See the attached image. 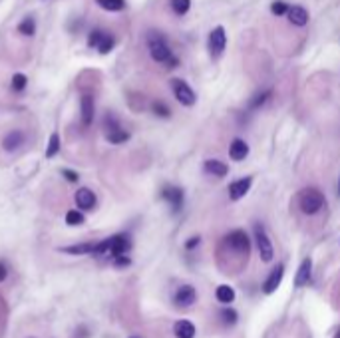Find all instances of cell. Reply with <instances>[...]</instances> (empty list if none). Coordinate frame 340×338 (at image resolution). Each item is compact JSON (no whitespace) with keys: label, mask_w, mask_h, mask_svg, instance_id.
<instances>
[{"label":"cell","mask_w":340,"mask_h":338,"mask_svg":"<svg viewBox=\"0 0 340 338\" xmlns=\"http://www.w3.org/2000/svg\"><path fill=\"white\" fill-rule=\"evenodd\" d=\"M148 48H150V54H152V58H154L156 62L166 64L168 68H175V66H177V58L173 56L168 40H166L160 32L152 30V32L148 34Z\"/></svg>","instance_id":"obj_1"},{"label":"cell","mask_w":340,"mask_h":338,"mask_svg":"<svg viewBox=\"0 0 340 338\" xmlns=\"http://www.w3.org/2000/svg\"><path fill=\"white\" fill-rule=\"evenodd\" d=\"M325 203H327L325 195L319 189H315V187H309V189L301 191V195H299V205H301L303 213H307V215L319 213L325 207Z\"/></svg>","instance_id":"obj_2"},{"label":"cell","mask_w":340,"mask_h":338,"mask_svg":"<svg viewBox=\"0 0 340 338\" xmlns=\"http://www.w3.org/2000/svg\"><path fill=\"white\" fill-rule=\"evenodd\" d=\"M225 243L237 253V255H241L245 261H247V257H249V251H251V241H249V237H247V233L245 231H241V229H235V231H231L227 237H225Z\"/></svg>","instance_id":"obj_3"},{"label":"cell","mask_w":340,"mask_h":338,"mask_svg":"<svg viewBox=\"0 0 340 338\" xmlns=\"http://www.w3.org/2000/svg\"><path fill=\"white\" fill-rule=\"evenodd\" d=\"M255 241H257V249H259V255L265 263H271L273 257H275V249H273V243L265 231V227L261 223L255 225Z\"/></svg>","instance_id":"obj_4"},{"label":"cell","mask_w":340,"mask_h":338,"mask_svg":"<svg viewBox=\"0 0 340 338\" xmlns=\"http://www.w3.org/2000/svg\"><path fill=\"white\" fill-rule=\"evenodd\" d=\"M171 90H173V96L177 98V102H179L181 106H187V108L195 106L197 96H195V92L191 90V86H189L187 82L175 78V80H171Z\"/></svg>","instance_id":"obj_5"},{"label":"cell","mask_w":340,"mask_h":338,"mask_svg":"<svg viewBox=\"0 0 340 338\" xmlns=\"http://www.w3.org/2000/svg\"><path fill=\"white\" fill-rule=\"evenodd\" d=\"M225 46H227V34H225V28L223 26H217L211 30L209 34V52L213 58H219L223 52H225Z\"/></svg>","instance_id":"obj_6"},{"label":"cell","mask_w":340,"mask_h":338,"mask_svg":"<svg viewBox=\"0 0 340 338\" xmlns=\"http://www.w3.org/2000/svg\"><path fill=\"white\" fill-rule=\"evenodd\" d=\"M26 140H28V136H26L24 130H12L2 138V150L8 152V154H14L22 146H26Z\"/></svg>","instance_id":"obj_7"},{"label":"cell","mask_w":340,"mask_h":338,"mask_svg":"<svg viewBox=\"0 0 340 338\" xmlns=\"http://www.w3.org/2000/svg\"><path fill=\"white\" fill-rule=\"evenodd\" d=\"M94 116H96V102H94V96L84 94L82 100H80V118H82V126H84V128H90V126L94 124Z\"/></svg>","instance_id":"obj_8"},{"label":"cell","mask_w":340,"mask_h":338,"mask_svg":"<svg viewBox=\"0 0 340 338\" xmlns=\"http://www.w3.org/2000/svg\"><path fill=\"white\" fill-rule=\"evenodd\" d=\"M74 201H76V205H78L80 211H92L96 207V203H98V197H96V193L92 189L80 187L76 191V195H74Z\"/></svg>","instance_id":"obj_9"},{"label":"cell","mask_w":340,"mask_h":338,"mask_svg":"<svg viewBox=\"0 0 340 338\" xmlns=\"http://www.w3.org/2000/svg\"><path fill=\"white\" fill-rule=\"evenodd\" d=\"M110 241V257L112 259H116V257H120V255H126L130 249H132V241H130V237L128 235H114V237H110L108 239Z\"/></svg>","instance_id":"obj_10"},{"label":"cell","mask_w":340,"mask_h":338,"mask_svg":"<svg viewBox=\"0 0 340 338\" xmlns=\"http://www.w3.org/2000/svg\"><path fill=\"white\" fill-rule=\"evenodd\" d=\"M173 301H175V305H177V307L187 309V307L195 305V301H197V291H195L191 285H181V287L177 289V293H175Z\"/></svg>","instance_id":"obj_11"},{"label":"cell","mask_w":340,"mask_h":338,"mask_svg":"<svg viewBox=\"0 0 340 338\" xmlns=\"http://www.w3.org/2000/svg\"><path fill=\"white\" fill-rule=\"evenodd\" d=\"M283 277H285V265H283V263H279V265L271 271V275L267 277V281L263 283V293H265V295H273V293L279 289V285H281Z\"/></svg>","instance_id":"obj_12"},{"label":"cell","mask_w":340,"mask_h":338,"mask_svg":"<svg viewBox=\"0 0 340 338\" xmlns=\"http://www.w3.org/2000/svg\"><path fill=\"white\" fill-rule=\"evenodd\" d=\"M162 197L170 203L171 211L177 213L181 207H183V189L179 187H173V185H168L164 191H162Z\"/></svg>","instance_id":"obj_13"},{"label":"cell","mask_w":340,"mask_h":338,"mask_svg":"<svg viewBox=\"0 0 340 338\" xmlns=\"http://www.w3.org/2000/svg\"><path fill=\"white\" fill-rule=\"evenodd\" d=\"M251 185H253V177H243V179H237V181H233V183L229 185V197H231L233 201H239V199H243V197L249 193Z\"/></svg>","instance_id":"obj_14"},{"label":"cell","mask_w":340,"mask_h":338,"mask_svg":"<svg viewBox=\"0 0 340 338\" xmlns=\"http://www.w3.org/2000/svg\"><path fill=\"white\" fill-rule=\"evenodd\" d=\"M311 277H313V261L311 259H305L299 267V273L295 277V287H307L311 283Z\"/></svg>","instance_id":"obj_15"},{"label":"cell","mask_w":340,"mask_h":338,"mask_svg":"<svg viewBox=\"0 0 340 338\" xmlns=\"http://www.w3.org/2000/svg\"><path fill=\"white\" fill-rule=\"evenodd\" d=\"M249 156V146H247V142H243V140H233L231 142V146H229V158L233 160V162H243L245 158Z\"/></svg>","instance_id":"obj_16"},{"label":"cell","mask_w":340,"mask_h":338,"mask_svg":"<svg viewBox=\"0 0 340 338\" xmlns=\"http://www.w3.org/2000/svg\"><path fill=\"white\" fill-rule=\"evenodd\" d=\"M287 18H289V22L295 24V26H307V24H309V12H307L303 6H289Z\"/></svg>","instance_id":"obj_17"},{"label":"cell","mask_w":340,"mask_h":338,"mask_svg":"<svg viewBox=\"0 0 340 338\" xmlns=\"http://www.w3.org/2000/svg\"><path fill=\"white\" fill-rule=\"evenodd\" d=\"M173 333L177 338H193L195 337V325L191 321H177L173 327Z\"/></svg>","instance_id":"obj_18"},{"label":"cell","mask_w":340,"mask_h":338,"mask_svg":"<svg viewBox=\"0 0 340 338\" xmlns=\"http://www.w3.org/2000/svg\"><path fill=\"white\" fill-rule=\"evenodd\" d=\"M205 171L211 173L213 177H225L229 173V168L219 160H207L205 162Z\"/></svg>","instance_id":"obj_19"},{"label":"cell","mask_w":340,"mask_h":338,"mask_svg":"<svg viewBox=\"0 0 340 338\" xmlns=\"http://www.w3.org/2000/svg\"><path fill=\"white\" fill-rule=\"evenodd\" d=\"M215 297H217V301H219V303L229 305V303H233V301H235V291H233V287H229V285H221V287H217Z\"/></svg>","instance_id":"obj_20"},{"label":"cell","mask_w":340,"mask_h":338,"mask_svg":"<svg viewBox=\"0 0 340 338\" xmlns=\"http://www.w3.org/2000/svg\"><path fill=\"white\" fill-rule=\"evenodd\" d=\"M18 32H20L22 36H26V38H32V36L36 34V20H34L32 16H26V18L18 24Z\"/></svg>","instance_id":"obj_21"},{"label":"cell","mask_w":340,"mask_h":338,"mask_svg":"<svg viewBox=\"0 0 340 338\" xmlns=\"http://www.w3.org/2000/svg\"><path fill=\"white\" fill-rule=\"evenodd\" d=\"M64 253L68 255H92L94 251V243H80V245H72V247H62Z\"/></svg>","instance_id":"obj_22"},{"label":"cell","mask_w":340,"mask_h":338,"mask_svg":"<svg viewBox=\"0 0 340 338\" xmlns=\"http://www.w3.org/2000/svg\"><path fill=\"white\" fill-rule=\"evenodd\" d=\"M100 8L108 10V12H120L126 8V0H96Z\"/></svg>","instance_id":"obj_23"},{"label":"cell","mask_w":340,"mask_h":338,"mask_svg":"<svg viewBox=\"0 0 340 338\" xmlns=\"http://www.w3.org/2000/svg\"><path fill=\"white\" fill-rule=\"evenodd\" d=\"M106 140H108L110 144L120 146V144H126V142L130 140V134H128L124 128H120V130H116V132H112V134H106Z\"/></svg>","instance_id":"obj_24"},{"label":"cell","mask_w":340,"mask_h":338,"mask_svg":"<svg viewBox=\"0 0 340 338\" xmlns=\"http://www.w3.org/2000/svg\"><path fill=\"white\" fill-rule=\"evenodd\" d=\"M58 152H60V136L54 132V134L50 136V142H48V148H46V158L52 160V158L58 156Z\"/></svg>","instance_id":"obj_25"},{"label":"cell","mask_w":340,"mask_h":338,"mask_svg":"<svg viewBox=\"0 0 340 338\" xmlns=\"http://www.w3.org/2000/svg\"><path fill=\"white\" fill-rule=\"evenodd\" d=\"M86 219H84V215H82V211H78V209H70L68 213H66V225H70V227H78V225H82Z\"/></svg>","instance_id":"obj_26"},{"label":"cell","mask_w":340,"mask_h":338,"mask_svg":"<svg viewBox=\"0 0 340 338\" xmlns=\"http://www.w3.org/2000/svg\"><path fill=\"white\" fill-rule=\"evenodd\" d=\"M122 128V124H120V120L114 116V114H106V118H104V130H106V134H112V132H116V130H120Z\"/></svg>","instance_id":"obj_27"},{"label":"cell","mask_w":340,"mask_h":338,"mask_svg":"<svg viewBox=\"0 0 340 338\" xmlns=\"http://www.w3.org/2000/svg\"><path fill=\"white\" fill-rule=\"evenodd\" d=\"M114 46H116V38H114L110 32H106V34H104V38H102V42L98 44V50H100L102 54H108Z\"/></svg>","instance_id":"obj_28"},{"label":"cell","mask_w":340,"mask_h":338,"mask_svg":"<svg viewBox=\"0 0 340 338\" xmlns=\"http://www.w3.org/2000/svg\"><path fill=\"white\" fill-rule=\"evenodd\" d=\"M171 8H173V12H175V14L183 16V14H187V12H189V8H191V0H171Z\"/></svg>","instance_id":"obj_29"},{"label":"cell","mask_w":340,"mask_h":338,"mask_svg":"<svg viewBox=\"0 0 340 338\" xmlns=\"http://www.w3.org/2000/svg\"><path fill=\"white\" fill-rule=\"evenodd\" d=\"M26 86H28V78L24 74H14L12 76V90L14 92H22V90H26Z\"/></svg>","instance_id":"obj_30"},{"label":"cell","mask_w":340,"mask_h":338,"mask_svg":"<svg viewBox=\"0 0 340 338\" xmlns=\"http://www.w3.org/2000/svg\"><path fill=\"white\" fill-rule=\"evenodd\" d=\"M152 110H154V114L160 116V118H170L171 116V110L164 104V102H160V100L152 104Z\"/></svg>","instance_id":"obj_31"},{"label":"cell","mask_w":340,"mask_h":338,"mask_svg":"<svg viewBox=\"0 0 340 338\" xmlns=\"http://www.w3.org/2000/svg\"><path fill=\"white\" fill-rule=\"evenodd\" d=\"M271 12H273V14H277V16H283V14H287V12H289V4H287V2H283V0H275V2L271 4Z\"/></svg>","instance_id":"obj_32"},{"label":"cell","mask_w":340,"mask_h":338,"mask_svg":"<svg viewBox=\"0 0 340 338\" xmlns=\"http://www.w3.org/2000/svg\"><path fill=\"white\" fill-rule=\"evenodd\" d=\"M104 30H94L92 34H90V38H88V46L90 48H98V44L102 42V38H104Z\"/></svg>","instance_id":"obj_33"},{"label":"cell","mask_w":340,"mask_h":338,"mask_svg":"<svg viewBox=\"0 0 340 338\" xmlns=\"http://www.w3.org/2000/svg\"><path fill=\"white\" fill-rule=\"evenodd\" d=\"M221 319H223L225 325H235L237 323V311L225 309V311H221Z\"/></svg>","instance_id":"obj_34"},{"label":"cell","mask_w":340,"mask_h":338,"mask_svg":"<svg viewBox=\"0 0 340 338\" xmlns=\"http://www.w3.org/2000/svg\"><path fill=\"white\" fill-rule=\"evenodd\" d=\"M271 96V90H267V92H263V94H257L255 96V100H251V108H259L261 104H265L267 102V98Z\"/></svg>","instance_id":"obj_35"},{"label":"cell","mask_w":340,"mask_h":338,"mask_svg":"<svg viewBox=\"0 0 340 338\" xmlns=\"http://www.w3.org/2000/svg\"><path fill=\"white\" fill-rule=\"evenodd\" d=\"M62 175H64L70 183H78V179H80V175H78L76 171H72V169H62Z\"/></svg>","instance_id":"obj_36"},{"label":"cell","mask_w":340,"mask_h":338,"mask_svg":"<svg viewBox=\"0 0 340 338\" xmlns=\"http://www.w3.org/2000/svg\"><path fill=\"white\" fill-rule=\"evenodd\" d=\"M114 263H116L118 267H128V265H130L132 261H130V259H128L126 255H120V257H116V259H114Z\"/></svg>","instance_id":"obj_37"},{"label":"cell","mask_w":340,"mask_h":338,"mask_svg":"<svg viewBox=\"0 0 340 338\" xmlns=\"http://www.w3.org/2000/svg\"><path fill=\"white\" fill-rule=\"evenodd\" d=\"M199 241H201L199 237H191V239H189V241L185 243V249H189V251H191L193 247H197V245H199Z\"/></svg>","instance_id":"obj_38"},{"label":"cell","mask_w":340,"mask_h":338,"mask_svg":"<svg viewBox=\"0 0 340 338\" xmlns=\"http://www.w3.org/2000/svg\"><path fill=\"white\" fill-rule=\"evenodd\" d=\"M6 277H8V267L0 261V283H2V281H6Z\"/></svg>","instance_id":"obj_39"},{"label":"cell","mask_w":340,"mask_h":338,"mask_svg":"<svg viewBox=\"0 0 340 338\" xmlns=\"http://www.w3.org/2000/svg\"><path fill=\"white\" fill-rule=\"evenodd\" d=\"M335 338H340V331H339V333H337V337H335Z\"/></svg>","instance_id":"obj_40"},{"label":"cell","mask_w":340,"mask_h":338,"mask_svg":"<svg viewBox=\"0 0 340 338\" xmlns=\"http://www.w3.org/2000/svg\"><path fill=\"white\" fill-rule=\"evenodd\" d=\"M339 195H340V181H339Z\"/></svg>","instance_id":"obj_41"},{"label":"cell","mask_w":340,"mask_h":338,"mask_svg":"<svg viewBox=\"0 0 340 338\" xmlns=\"http://www.w3.org/2000/svg\"><path fill=\"white\" fill-rule=\"evenodd\" d=\"M132 338H138V337H132Z\"/></svg>","instance_id":"obj_42"}]
</instances>
